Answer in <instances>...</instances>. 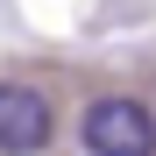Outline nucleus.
Here are the masks:
<instances>
[{"label":"nucleus","mask_w":156,"mask_h":156,"mask_svg":"<svg viewBox=\"0 0 156 156\" xmlns=\"http://www.w3.org/2000/svg\"><path fill=\"white\" fill-rule=\"evenodd\" d=\"M85 149L92 156H156V121L135 99H92L85 107Z\"/></svg>","instance_id":"f257e3e1"},{"label":"nucleus","mask_w":156,"mask_h":156,"mask_svg":"<svg viewBox=\"0 0 156 156\" xmlns=\"http://www.w3.org/2000/svg\"><path fill=\"white\" fill-rule=\"evenodd\" d=\"M50 99L29 85H0V156H36L50 142Z\"/></svg>","instance_id":"f03ea898"}]
</instances>
